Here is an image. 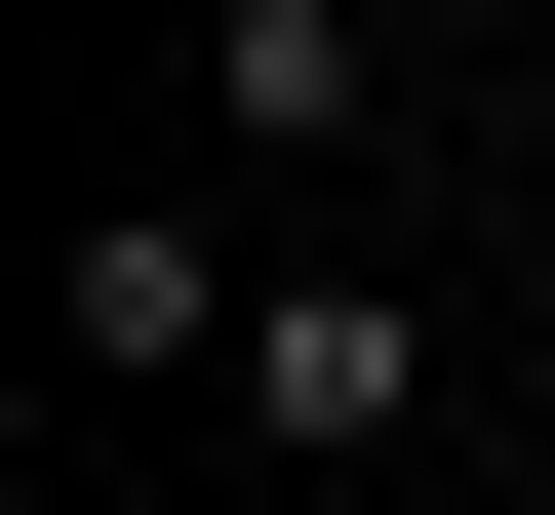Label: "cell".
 Here are the masks:
<instances>
[{
  "label": "cell",
  "mask_w": 555,
  "mask_h": 515,
  "mask_svg": "<svg viewBox=\"0 0 555 515\" xmlns=\"http://www.w3.org/2000/svg\"><path fill=\"white\" fill-rule=\"evenodd\" d=\"M238 318H278V278L198 239L159 159H119V198H80V397H238Z\"/></svg>",
  "instance_id": "cell-3"
},
{
  "label": "cell",
  "mask_w": 555,
  "mask_h": 515,
  "mask_svg": "<svg viewBox=\"0 0 555 515\" xmlns=\"http://www.w3.org/2000/svg\"><path fill=\"white\" fill-rule=\"evenodd\" d=\"M159 119L198 159H397V40L358 0H159Z\"/></svg>",
  "instance_id": "cell-2"
},
{
  "label": "cell",
  "mask_w": 555,
  "mask_h": 515,
  "mask_svg": "<svg viewBox=\"0 0 555 515\" xmlns=\"http://www.w3.org/2000/svg\"><path fill=\"white\" fill-rule=\"evenodd\" d=\"M397 436H437L397 239H278V318H238V476H278V515H397Z\"/></svg>",
  "instance_id": "cell-1"
}]
</instances>
